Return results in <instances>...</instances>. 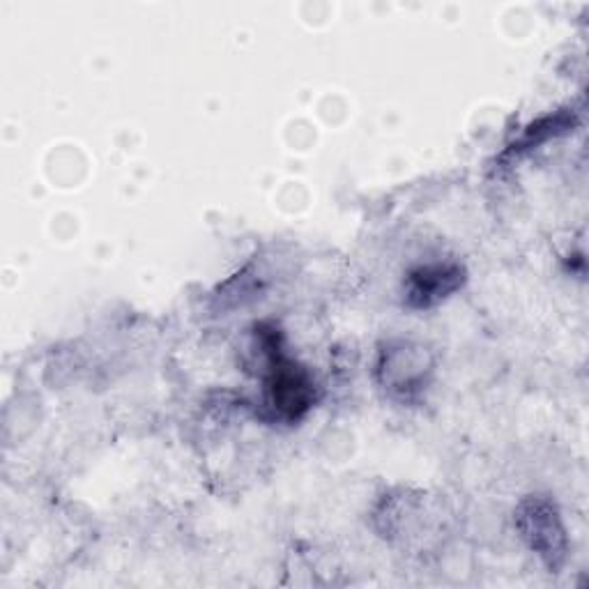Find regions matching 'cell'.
I'll return each instance as SVG.
<instances>
[{
	"instance_id": "1",
	"label": "cell",
	"mask_w": 589,
	"mask_h": 589,
	"mask_svg": "<svg viewBox=\"0 0 589 589\" xmlns=\"http://www.w3.org/2000/svg\"><path fill=\"white\" fill-rule=\"evenodd\" d=\"M459 267H422L410 276L408 297L414 306H429L459 286Z\"/></svg>"
}]
</instances>
